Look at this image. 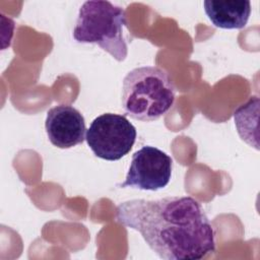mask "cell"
<instances>
[{
    "mask_svg": "<svg viewBox=\"0 0 260 260\" xmlns=\"http://www.w3.org/2000/svg\"><path fill=\"white\" fill-rule=\"evenodd\" d=\"M116 220L137 231L165 260H198L215 251L214 229L190 196L124 201L116 208Z\"/></svg>",
    "mask_w": 260,
    "mask_h": 260,
    "instance_id": "6da1fadb",
    "label": "cell"
},
{
    "mask_svg": "<svg viewBox=\"0 0 260 260\" xmlns=\"http://www.w3.org/2000/svg\"><path fill=\"white\" fill-rule=\"evenodd\" d=\"M176 88L169 73L157 66L132 69L123 79L121 103L132 119L153 122L174 105Z\"/></svg>",
    "mask_w": 260,
    "mask_h": 260,
    "instance_id": "7a4b0ae2",
    "label": "cell"
},
{
    "mask_svg": "<svg viewBox=\"0 0 260 260\" xmlns=\"http://www.w3.org/2000/svg\"><path fill=\"white\" fill-rule=\"evenodd\" d=\"M126 24V14L122 7L109 1L90 0L79 8L73 38L77 43L95 44L122 62L128 55L124 37Z\"/></svg>",
    "mask_w": 260,
    "mask_h": 260,
    "instance_id": "3957f363",
    "label": "cell"
},
{
    "mask_svg": "<svg viewBox=\"0 0 260 260\" xmlns=\"http://www.w3.org/2000/svg\"><path fill=\"white\" fill-rule=\"evenodd\" d=\"M136 136L135 127L125 116L106 113L90 123L85 140L95 156L113 161L129 153Z\"/></svg>",
    "mask_w": 260,
    "mask_h": 260,
    "instance_id": "277c9868",
    "label": "cell"
},
{
    "mask_svg": "<svg viewBox=\"0 0 260 260\" xmlns=\"http://www.w3.org/2000/svg\"><path fill=\"white\" fill-rule=\"evenodd\" d=\"M173 159L165 151L145 145L135 151L125 181L120 188L157 191L165 188L172 177Z\"/></svg>",
    "mask_w": 260,
    "mask_h": 260,
    "instance_id": "5b68a950",
    "label": "cell"
},
{
    "mask_svg": "<svg viewBox=\"0 0 260 260\" xmlns=\"http://www.w3.org/2000/svg\"><path fill=\"white\" fill-rule=\"evenodd\" d=\"M45 129L50 142L58 148H71L85 139L82 114L69 105H58L47 112Z\"/></svg>",
    "mask_w": 260,
    "mask_h": 260,
    "instance_id": "8992f818",
    "label": "cell"
},
{
    "mask_svg": "<svg viewBox=\"0 0 260 260\" xmlns=\"http://www.w3.org/2000/svg\"><path fill=\"white\" fill-rule=\"evenodd\" d=\"M203 5L212 24L224 29L245 27L251 14V3L248 0H206Z\"/></svg>",
    "mask_w": 260,
    "mask_h": 260,
    "instance_id": "52a82bcc",
    "label": "cell"
},
{
    "mask_svg": "<svg viewBox=\"0 0 260 260\" xmlns=\"http://www.w3.org/2000/svg\"><path fill=\"white\" fill-rule=\"evenodd\" d=\"M258 113L259 98L251 96L248 102L241 105L234 112L237 131L246 143L259 150L258 144Z\"/></svg>",
    "mask_w": 260,
    "mask_h": 260,
    "instance_id": "ba28073f",
    "label": "cell"
}]
</instances>
